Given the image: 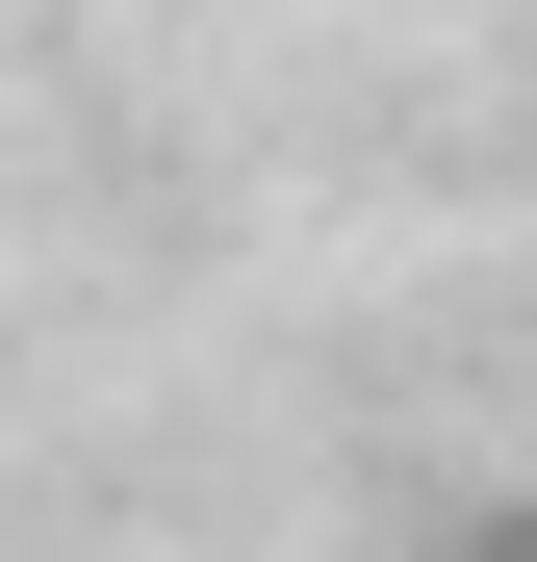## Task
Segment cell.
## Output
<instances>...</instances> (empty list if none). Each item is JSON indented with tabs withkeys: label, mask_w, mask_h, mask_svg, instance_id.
I'll use <instances>...</instances> for the list:
<instances>
[{
	"label": "cell",
	"mask_w": 537,
	"mask_h": 562,
	"mask_svg": "<svg viewBox=\"0 0 537 562\" xmlns=\"http://www.w3.org/2000/svg\"><path fill=\"white\" fill-rule=\"evenodd\" d=\"M486 562H537V512H512V537H486Z\"/></svg>",
	"instance_id": "obj_1"
}]
</instances>
